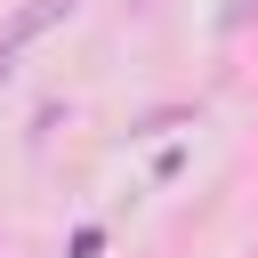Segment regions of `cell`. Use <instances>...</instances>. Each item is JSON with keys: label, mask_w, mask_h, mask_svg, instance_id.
<instances>
[{"label": "cell", "mask_w": 258, "mask_h": 258, "mask_svg": "<svg viewBox=\"0 0 258 258\" xmlns=\"http://www.w3.org/2000/svg\"><path fill=\"white\" fill-rule=\"evenodd\" d=\"M73 8H81V0H24V8H16L8 24H0V56H16V48H32V40H40L48 24H64Z\"/></svg>", "instance_id": "1"}, {"label": "cell", "mask_w": 258, "mask_h": 258, "mask_svg": "<svg viewBox=\"0 0 258 258\" xmlns=\"http://www.w3.org/2000/svg\"><path fill=\"white\" fill-rule=\"evenodd\" d=\"M242 24H250V0H226L218 8V32H242Z\"/></svg>", "instance_id": "2"}, {"label": "cell", "mask_w": 258, "mask_h": 258, "mask_svg": "<svg viewBox=\"0 0 258 258\" xmlns=\"http://www.w3.org/2000/svg\"><path fill=\"white\" fill-rule=\"evenodd\" d=\"M8 73H16V56H0V81H8Z\"/></svg>", "instance_id": "3"}]
</instances>
